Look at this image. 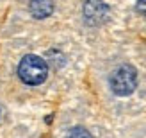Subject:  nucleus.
I'll use <instances>...</instances> for the list:
<instances>
[{"mask_svg": "<svg viewBox=\"0 0 146 138\" xmlns=\"http://www.w3.org/2000/svg\"><path fill=\"white\" fill-rule=\"evenodd\" d=\"M66 138H93V136H91V133L87 131L86 127L77 126V127H71L70 129V133L66 135Z\"/></svg>", "mask_w": 146, "mask_h": 138, "instance_id": "39448f33", "label": "nucleus"}, {"mask_svg": "<svg viewBox=\"0 0 146 138\" xmlns=\"http://www.w3.org/2000/svg\"><path fill=\"white\" fill-rule=\"evenodd\" d=\"M109 83H111V88L116 95H119V97L130 95L137 86V72L130 65H121V67H118L112 72Z\"/></svg>", "mask_w": 146, "mask_h": 138, "instance_id": "f03ea898", "label": "nucleus"}, {"mask_svg": "<svg viewBox=\"0 0 146 138\" xmlns=\"http://www.w3.org/2000/svg\"><path fill=\"white\" fill-rule=\"evenodd\" d=\"M29 9H31L32 16L38 20L48 18L54 13V0H31Z\"/></svg>", "mask_w": 146, "mask_h": 138, "instance_id": "20e7f679", "label": "nucleus"}, {"mask_svg": "<svg viewBox=\"0 0 146 138\" xmlns=\"http://www.w3.org/2000/svg\"><path fill=\"white\" fill-rule=\"evenodd\" d=\"M84 20L87 25L91 27H96V25H102L109 20V5L104 2V0H86L84 4Z\"/></svg>", "mask_w": 146, "mask_h": 138, "instance_id": "7ed1b4c3", "label": "nucleus"}, {"mask_svg": "<svg viewBox=\"0 0 146 138\" xmlns=\"http://www.w3.org/2000/svg\"><path fill=\"white\" fill-rule=\"evenodd\" d=\"M18 75L25 84H41L48 75V67L43 57L27 54L25 57H21V61L18 65Z\"/></svg>", "mask_w": 146, "mask_h": 138, "instance_id": "f257e3e1", "label": "nucleus"}, {"mask_svg": "<svg viewBox=\"0 0 146 138\" xmlns=\"http://www.w3.org/2000/svg\"><path fill=\"white\" fill-rule=\"evenodd\" d=\"M135 9H137V13L146 14V0H137V2H135Z\"/></svg>", "mask_w": 146, "mask_h": 138, "instance_id": "423d86ee", "label": "nucleus"}]
</instances>
